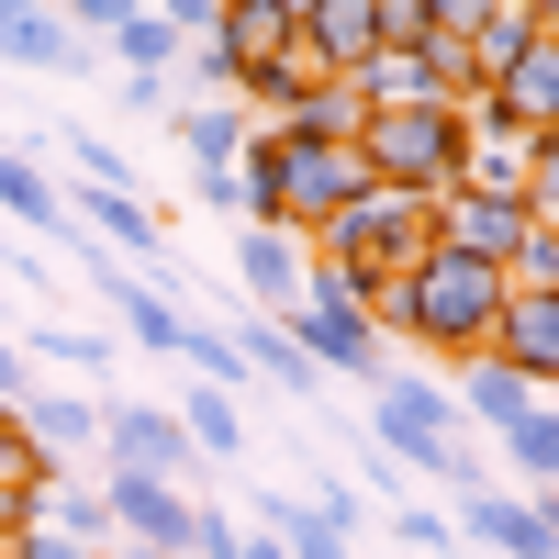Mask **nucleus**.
Instances as JSON below:
<instances>
[{
  "label": "nucleus",
  "instance_id": "obj_42",
  "mask_svg": "<svg viewBox=\"0 0 559 559\" xmlns=\"http://www.w3.org/2000/svg\"><path fill=\"white\" fill-rule=\"evenodd\" d=\"M0 559H12V548H0Z\"/></svg>",
  "mask_w": 559,
  "mask_h": 559
},
{
  "label": "nucleus",
  "instance_id": "obj_8",
  "mask_svg": "<svg viewBox=\"0 0 559 559\" xmlns=\"http://www.w3.org/2000/svg\"><path fill=\"white\" fill-rule=\"evenodd\" d=\"M102 448H112V471H146V481H191L202 471L168 403H102Z\"/></svg>",
  "mask_w": 559,
  "mask_h": 559
},
{
  "label": "nucleus",
  "instance_id": "obj_20",
  "mask_svg": "<svg viewBox=\"0 0 559 559\" xmlns=\"http://www.w3.org/2000/svg\"><path fill=\"white\" fill-rule=\"evenodd\" d=\"M168 414H179V437H191V459H247V403H236V392L191 381V392H179Z\"/></svg>",
  "mask_w": 559,
  "mask_h": 559
},
{
  "label": "nucleus",
  "instance_id": "obj_9",
  "mask_svg": "<svg viewBox=\"0 0 559 559\" xmlns=\"http://www.w3.org/2000/svg\"><path fill=\"white\" fill-rule=\"evenodd\" d=\"M526 236H537L526 202H481V191H448V202H437V247H448V258H481V269H503V280H515Z\"/></svg>",
  "mask_w": 559,
  "mask_h": 559
},
{
  "label": "nucleus",
  "instance_id": "obj_21",
  "mask_svg": "<svg viewBox=\"0 0 559 559\" xmlns=\"http://www.w3.org/2000/svg\"><path fill=\"white\" fill-rule=\"evenodd\" d=\"M492 459H503V471H515L526 492H559V403H526L515 426L492 437Z\"/></svg>",
  "mask_w": 559,
  "mask_h": 559
},
{
  "label": "nucleus",
  "instance_id": "obj_5",
  "mask_svg": "<svg viewBox=\"0 0 559 559\" xmlns=\"http://www.w3.org/2000/svg\"><path fill=\"white\" fill-rule=\"evenodd\" d=\"M358 191H369L358 134H347V146H280V236H302V247H313Z\"/></svg>",
  "mask_w": 559,
  "mask_h": 559
},
{
  "label": "nucleus",
  "instance_id": "obj_29",
  "mask_svg": "<svg viewBox=\"0 0 559 559\" xmlns=\"http://www.w3.org/2000/svg\"><path fill=\"white\" fill-rule=\"evenodd\" d=\"M0 213L12 224H57V179H45L23 146H0Z\"/></svg>",
  "mask_w": 559,
  "mask_h": 559
},
{
  "label": "nucleus",
  "instance_id": "obj_2",
  "mask_svg": "<svg viewBox=\"0 0 559 559\" xmlns=\"http://www.w3.org/2000/svg\"><path fill=\"white\" fill-rule=\"evenodd\" d=\"M358 157H369V191H403V202H448L459 191V157H471V112H358Z\"/></svg>",
  "mask_w": 559,
  "mask_h": 559
},
{
  "label": "nucleus",
  "instance_id": "obj_22",
  "mask_svg": "<svg viewBox=\"0 0 559 559\" xmlns=\"http://www.w3.org/2000/svg\"><path fill=\"white\" fill-rule=\"evenodd\" d=\"M112 313H123V347H146V358H179V336H191V313L157 280H112Z\"/></svg>",
  "mask_w": 559,
  "mask_h": 559
},
{
  "label": "nucleus",
  "instance_id": "obj_7",
  "mask_svg": "<svg viewBox=\"0 0 559 559\" xmlns=\"http://www.w3.org/2000/svg\"><path fill=\"white\" fill-rule=\"evenodd\" d=\"M471 123H515L526 146H548V134H559V0H548V34L471 102Z\"/></svg>",
  "mask_w": 559,
  "mask_h": 559
},
{
  "label": "nucleus",
  "instance_id": "obj_6",
  "mask_svg": "<svg viewBox=\"0 0 559 559\" xmlns=\"http://www.w3.org/2000/svg\"><path fill=\"white\" fill-rule=\"evenodd\" d=\"M369 437H381L392 471H437V448L459 437V403H448L437 381H414V369H403V381L369 392Z\"/></svg>",
  "mask_w": 559,
  "mask_h": 559
},
{
  "label": "nucleus",
  "instance_id": "obj_32",
  "mask_svg": "<svg viewBox=\"0 0 559 559\" xmlns=\"http://www.w3.org/2000/svg\"><path fill=\"white\" fill-rule=\"evenodd\" d=\"M526 224H537V236H559V134L537 146V168H526Z\"/></svg>",
  "mask_w": 559,
  "mask_h": 559
},
{
  "label": "nucleus",
  "instance_id": "obj_27",
  "mask_svg": "<svg viewBox=\"0 0 559 559\" xmlns=\"http://www.w3.org/2000/svg\"><path fill=\"white\" fill-rule=\"evenodd\" d=\"M102 45L123 57V79H168V57H179V23H168V12H112V23H102Z\"/></svg>",
  "mask_w": 559,
  "mask_h": 559
},
{
  "label": "nucleus",
  "instance_id": "obj_34",
  "mask_svg": "<svg viewBox=\"0 0 559 559\" xmlns=\"http://www.w3.org/2000/svg\"><path fill=\"white\" fill-rule=\"evenodd\" d=\"M392 537H403V548H426V559H448V548H459V526H448V515H426V503H403Z\"/></svg>",
  "mask_w": 559,
  "mask_h": 559
},
{
  "label": "nucleus",
  "instance_id": "obj_24",
  "mask_svg": "<svg viewBox=\"0 0 559 559\" xmlns=\"http://www.w3.org/2000/svg\"><path fill=\"white\" fill-rule=\"evenodd\" d=\"M79 224H102L112 258H157V236H168V213H146L134 191H90V179H79Z\"/></svg>",
  "mask_w": 559,
  "mask_h": 559
},
{
  "label": "nucleus",
  "instance_id": "obj_23",
  "mask_svg": "<svg viewBox=\"0 0 559 559\" xmlns=\"http://www.w3.org/2000/svg\"><path fill=\"white\" fill-rule=\"evenodd\" d=\"M448 403L471 414L481 437H503V426H515L526 403H548V392H526V381H515V369H503V358H471V369H459V392H448Z\"/></svg>",
  "mask_w": 559,
  "mask_h": 559
},
{
  "label": "nucleus",
  "instance_id": "obj_12",
  "mask_svg": "<svg viewBox=\"0 0 559 559\" xmlns=\"http://www.w3.org/2000/svg\"><path fill=\"white\" fill-rule=\"evenodd\" d=\"M102 503H112V537H134V548H179V537H191V492H179V481L112 471V481H102Z\"/></svg>",
  "mask_w": 559,
  "mask_h": 559
},
{
  "label": "nucleus",
  "instance_id": "obj_14",
  "mask_svg": "<svg viewBox=\"0 0 559 559\" xmlns=\"http://www.w3.org/2000/svg\"><path fill=\"white\" fill-rule=\"evenodd\" d=\"M236 292L269 302V313H292L302 302V236H280V224H247L236 236Z\"/></svg>",
  "mask_w": 559,
  "mask_h": 559
},
{
  "label": "nucleus",
  "instance_id": "obj_37",
  "mask_svg": "<svg viewBox=\"0 0 559 559\" xmlns=\"http://www.w3.org/2000/svg\"><path fill=\"white\" fill-rule=\"evenodd\" d=\"M23 392H34V358H23L12 336H0V403H23Z\"/></svg>",
  "mask_w": 559,
  "mask_h": 559
},
{
  "label": "nucleus",
  "instance_id": "obj_35",
  "mask_svg": "<svg viewBox=\"0 0 559 559\" xmlns=\"http://www.w3.org/2000/svg\"><path fill=\"white\" fill-rule=\"evenodd\" d=\"M515 292H559V236H526V258H515Z\"/></svg>",
  "mask_w": 559,
  "mask_h": 559
},
{
  "label": "nucleus",
  "instance_id": "obj_19",
  "mask_svg": "<svg viewBox=\"0 0 559 559\" xmlns=\"http://www.w3.org/2000/svg\"><path fill=\"white\" fill-rule=\"evenodd\" d=\"M168 134H179V157H191V179H213V168H236V157H247V134H258V123H247L236 102H191Z\"/></svg>",
  "mask_w": 559,
  "mask_h": 559
},
{
  "label": "nucleus",
  "instance_id": "obj_38",
  "mask_svg": "<svg viewBox=\"0 0 559 559\" xmlns=\"http://www.w3.org/2000/svg\"><path fill=\"white\" fill-rule=\"evenodd\" d=\"M23 526H34V492H0V548H23Z\"/></svg>",
  "mask_w": 559,
  "mask_h": 559
},
{
  "label": "nucleus",
  "instance_id": "obj_25",
  "mask_svg": "<svg viewBox=\"0 0 559 559\" xmlns=\"http://www.w3.org/2000/svg\"><path fill=\"white\" fill-rule=\"evenodd\" d=\"M324 90H336V79H324V68L302 57V45H280V57H269V68H247V102H258L269 123H292L302 102H324Z\"/></svg>",
  "mask_w": 559,
  "mask_h": 559
},
{
  "label": "nucleus",
  "instance_id": "obj_30",
  "mask_svg": "<svg viewBox=\"0 0 559 559\" xmlns=\"http://www.w3.org/2000/svg\"><path fill=\"white\" fill-rule=\"evenodd\" d=\"M179 559H247V515H224L213 492H191V537H179Z\"/></svg>",
  "mask_w": 559,
  "mask_h": 559
},
{
  "label": "nucleus",
  "instance_id": "obj_31",
  "mask_svg": "<svg viewBox=\"0 0 559 559\" xmlns=\"http://www.w3.org/2000/svg\"><path fill=\"white\" fill-rule=\"evenodd\" d=\"M179 358H191L213 392H236V381H247V358H236V324H191V336H179Z\"/></svg>",
  "mask_w": 559,
  "mask_h": 559
},
{
  "label": "nucleus",
  "instance_id": "obj_28",
  "mask_svg": "<svg viewBox=\"0 0 559 559\" xmlns=\"http://www.w3.org/2000/svg\"><path fill=\"white\" fill-rule=\"evenodd\" d=\"M236 213L247 224H280V146H269V123L247 134V157H236Z\"/></svg>",
  "mask_w": 559,
  "mask_h": 559
},
{
  "label": "nucleus",
  "instance_id": "obj_17",
  "mask_svg": "<svg viewBox=\"0 0 559 559\" xmlns=\"http://www.w3.org/2000/svg\"><path fill=\"white\" fill-rule=\"evenodd\" d=\"M236 358H247V381H269L280 403H313V392H324V369L280 336V313H247V324H236Z\"/></svg>",
  "mask_w": 559,
  "mask_h": 559
},
{
  "label": "nucleus",
  "instance_id": "obj_11",
  "mask_svg": "<svg viewBox=\"0 0 559 559\" xmlns=\"http://www.w3.org/2000/svg\"><path fill=\"white\" fill-rule=\"evenodd\" d=\"M302 57L347 90L369 57H381V12H369V0H302Z\"/></svg>",
  "mask_w": 559,
  "mask_h": 559
},
{
  "label": "nucleus",
  "instance_id": "obj_26",
  "mask_svg": "<svg viewBox=\"0 0 559 559\" xmlns=\"http://www.w3.org/2000/svg\"><path fill=\"white\" fill-rule=\"evenodd\" d=\"M34 526H57V537H79L90 559H102V548H112V503L90 492V481H68V471H57V481L34 492Z\"/></svg>",
  "mask_w": 559,
  "mask_h": 559
},
{
  "label": "nucleus",
  "instance_id": "obj_3",
  "mask_svg": "<svg viewBox=\"0 0 559 559\" xmlns=\"http://www.w3.org/2000/svg\"><path fill=\"white\" fill-rule=\"evenodd\" d=\"M280 336H292L313 369H381V324H369V280L336 269V258H302V302L280 313Z\"/></svg>",
  "mask_w": 559,
  "mask_h": 559
},
{
  "label": "nucleus",
  "instance_id": "obj_13",
  "mask_svg": "<svg viewBox=\"0 0 559 559\" xmlns=\"http://www.w3.org/2000/svg\"><path fill=\"white\" fill-rule=\"evenodd\" d=\"M459 537L492 548V559H559V537L537 526L526 492H459Z\"/></svg>",
  "mask_w": 559,
  "mask_h": 559
},
{
  "label": "nucleus",
  "instance_id": "obj_18",
  "mask_svg": "<svg viewBox=\"0 0 559 559\" xmlns=\"http://www.w3.org/2000/svg\"><path fill=\"white\" fill-rule=\"evenodd\" d=\"M537 34H548V0H481V34H471V68H481V90H492L503 68H515Z\"/></svg>",
  "mask_w": 559,
  "mask_h": 559
},
{
  "label": "nucleus",
  "instance_id": "obj_40",
  "mask_svg": "<svg viewBox=\"0 0 559 559\" xmlns=\"http://www.w3.org/2000/svg\"><path fill=\"white\" fill-rule=\"evenodd\" d=\"M526 503H537V526H548V537H559V492H526Z\"/></svg>",
  "mask_w": 559,
  "mask_h": 559
},
{
  "label": "nucleus",
  "instance_id": "obj_36",
  "mask_svg": "<svg viewBox=\"0 0 559 559\" xmlns=\"http://www.w3.org/2000/svg\"><path fill=\"white\" fill-rule=\"evenodd\" d=\"M12 559H90V548H79V537H57V526H23V548H12Z\"/></svg>",
  "mask_w": 559,
  "mask_h": 559
},
{
  "label": "nucleus",
  "instance_id": "obj_1",
  "mask_svg": "<svg viewBox=\"0 0 559 559\" xmlns=\"http://www.w3.org/2000/svg\"><path fill=\"white\" fill-rule=\"evenodd\" d=\"M492 313H503V269L448 258V247H426L403 280H369V324H381V347L403 336V347H426L448 369L492 358Z\"/></svg>",
  "mask_w": 559,
  "mask_h": 559
},
{
  "label": "nucleus",
  "instance_id": "obj_33",
  "mask_svg": "<svg viewBox=\"0 0 559 559\" xmlns=\"http://www.w3.org/2000/svg\"><path fill=\"white\" fill-rule=\"evenodd\" d=\"M23 358H57V369H102L112 347H102V336H68V324H45V336H34Z\"/></svg>",
  "mask_w": 559,
  "mask_h": 559
},
{
  "label": "nucleus",
  "instance_id": "obj_39",
  "mask_svg": "<svg viewBox=\"0 0 559 559\" xmlns=\"http://www.w3.org/2000/svg\"><path fill=\"white\" fill-rule=\"evenodd\" d=\"M102 559H179V548H134V537H112V548H102Z\"/></svg>",
  "mask_w": 559,
  "mask_h": 559
},
{
  "label": "nucleus",
  "instance_id": "obj_16",
  "mask_svg": "<svg viewBox=\"0 0 559 559\" xmlns=\"http://www.w3.org/2000/svg\"><path fill=\"white\" fill-rule=\"evenodd\" d=\"M213 45H224V57H236V79H247V68L280 57V45H302V0H224Z\"/></svg>",
  "mask_w": 559,
  "mask_h": 559
},
{
  "label": "nucleus",
  "instance_id": "obj_4",
  "mask_svg": "<svg viewBox=\"0 0 559 559\" xmlns=\"http://www.w3.org/2000/svg\"><path fill=\"white\" fill-rule=\"evenodd\" d=\"M426 247H437V202H403V191H358V202L313 236V258H336V269H358V280H403Z\"/></svg>",
  "mask_w": 559,
  "mask_h": 559
},
{
  "label": "nucleus",
  "instance_id": "obj_15",
  "mask_svg": "<svg viewBox=\"0 0 559 559\" xmlns=\"http://www.w3.org/2000/svg\"><path fill=\"white\" fill-rule=\"evenodd\" d=\"M0 57H12V68H45V79H79L90 57H102V45H79L68 34V12H23V0H0Z\"/></svg>",
  "mask_w": 559,
  "mask_h": 559
},
{
  "label": "nucleus",
  "instance_id": "obj_10",
  "mask_svg": "<svg viewBox=\"0 0 559 559\" xmlns=\"http://www.w3.org/2000/svg\"><path fill=\"white\" fill-rule=\"evenodd\" d=\"M492 358L515 369L526 392H559V292H515V280H503V313H492Z\"/></svg>",
  "mask_w": 559,
  "mask_h": 559
},
{
  "label": "nucleus",
  "instance_id": "obj_41",
  "mask_svg": "<svg viewBox=\"0 0 559 559\" xmlns=\"http://www.w3.org/2000/svg\"><path fill=\"white\" fill-rule=\"evenodd\" d=\"M247 559H292V548H280V537H247Z\"/></svg>",
  "mask_w": 559,
  "mask_h": 559
}]
</instances>
